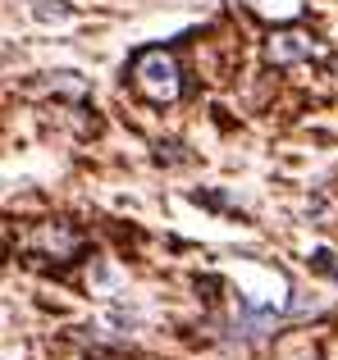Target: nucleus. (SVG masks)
<instances>
[{"label": "nucleus", "instance_id": "obj_1", "mask_svg": "<svg viewBox=\"0 0 338 360\" xmlns=\"http://www.w3.org/2000/svg\"><path fill=\"white\" fill-rule=\"evenodd\" d=\"M133 87L137 96H146L151 105H169V101H178V91H183V69H178V60L161 46H151V51H142L133 60Z\"/></svg>", "mask_w": 338, "mask_h": 360}, {"label": "nucleus", "instance_id": "obj_4", "mask_svg": "<svg viewBox=\"0 0 338 360\" xmlns=\"http://www.w3.org/2000/svg\"><path fill=\"white\" fill-rule=\"evenodd\" d=\"M32 14L42 18V23H64V18H69V5H64V0H37Z\"/></svg>", "mask_w": 338, "mask_h": 360}, {"label": "nucleus", "instance_id": "obj_3", "mask_svg": "<svg viewBox=\"0 0 338 360\" xmlns=\"http://www.w3.org/2000/svg\"><path fill=\"white\" fill-rule=\"evenodd\" d=\"M32 246L46 251V255H55V260H69V255L82 246V238L69 229V224H42V233L32 238Z\"/></svg>", "mask_w": 338, "mask_h": 360}, {"label": "nucleus", "instance_id": "obj_2", "mask_svg": "<svg viewBox=\"0 0 338 360\" xmlns=\"http://www.w3.org/2000/svg\"><path fill=\"white\" fill-rule=\"evenodd\" d=\"M265 51H270V60H275V64H297V60H311L320 46H315V37L302 32V27H284V32L270 37Z\"/></svg>", "mask_w": 338, "mask_h": 360}]
</instances>
